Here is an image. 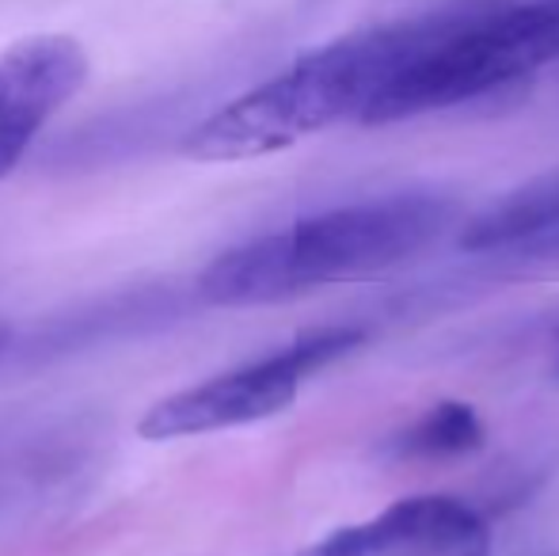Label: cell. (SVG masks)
Wrapping results in <instances>:
<instances>
[{
	"label": "cell",
	"instance_id": "obj_1",
	"mask_svg": "<svg viewBox=\"0 0 559 556\" xmlns=\"http://www.w3.org/2000/svg\"><path fill=\"white\" fill-rule=\"evenodd\" d=\"M445 12L377 23L301 54L278 76L236 96L187 130L191 161H251L320 134L343 119H366L381 92L435 43Z\"/></svg>",
	"mask_w": 559,
	"mask_h": 556
},
{
	"label": "cell",
	"instance_id": "obj_2",
	"mask_svg": "<svg viewBox=\"0 0 559 556\" xmlns=\"http://www.w3.org/2000/svg\"><path fill=\"white\" fill-rule=\"evenodd\" d=\"M453 222L456 202L442 194L350 202L217 256L199 275V294L222 309H248L335 282L381 279L427 252Z\"/></svg>",
	"mask_w": 559,
	"mask_h": 556
},
{
	"label": "cell",
	"instance_id": "obj_3",
	"mask_svg": "<svg viewBox=\"0 0 559 556\" xmlns=\"http://www.w3.org/2000/svg\"><path fill=\"white\" fill-rule=\"evenodd\" d=\"M559 61V0L445 8L435 43L381 92L366 127L445 111L530 81Z\"/></svg>",
	"mask_w": 559,
	"mask_h": 556
},
{
	"label": "cell",
	"instance_id": "obj_4",
	"mask_svg": "<svg viewBox=\"0 0 559 556\" xmlns=\"http://www.w3.org/2000/svg\"><path fill=\"white\" fill-rule=\"evenodd\" d=\"M361 343H366L361 328H317V332L301 335V340L274 351V355L255 358V363L240 366V370L217 374V378L202 381V386L179 389V393L156 401L141 416L138 435L148 438V442H168V438L214 435V430L278 416V412H286L294 404L305 378L332 366L335 358L350 355Z\"/></svg>",
	"mask_w": 559,
	"mask_h": 556
},
{
	"label": "cell",
	"instance_id": "obj_5",
	"mask_svg": "<svg viewBox=\"0 0 559 556\" xmlns=\"http://www.w3.org/2000/svg\"><path fill=\"white\" fill-rule=\"evenodd\" d=\"M88 81V54L69 35H27L0 54V179Z\"/></svg>",
	"mask_w": 559,
	"mask_h": 556
},
{
	"label": "cell",
	"instance_id": "obj_6",
	"mask_svg": "<svg viewBox=\"0 0 559 556\" xmlns=\"http://www.w3.org/2000/svg\"><path fill=\"white\" fill-rule=\"evenodd\" d=\"M369 556H491V527L453 496H407L366 522Z\"/></svg>",
	"mask_w": 559,
	"mask_h": 556
},
{
	"label": "cell",
	"instance_id": "obj_7",
	"mask_svg": "<svg viewBox=\"0 0 559 556\" xmlns=\"http://www.w3.org/2000/svg\"><path fill=\"white\" fill-rule=\"evenodd\" d=\"M559 229V171L530 179L525 187L510 191L484 214L464 222L461 248L464 252H514L537 237Z\"/></svg>",
	"mask_w": 559,
	"mask_h": 556
},
{
	"label": "cell",
	"instance_id": "obj_8",
	"mask_svg": "<svg viewBox=\"0 0 559 556\" xmlns=\"http://www.w3.org/2000/svg\"><path fill=\"white\" fill-rule=\"evenodd\" d=\"M484 446V423L464 401L430 404L415 423L392 438V453L404 461H453Z\"/></svg>",
	"mask_w": 559,
	"mask_h": 556
},
{
	"label": "cell",
	"instance_id": "obj_9",
	"mask_svg": "<svg viewBox=\"0 0 559 556\" xmlns=\"http://www.w3.org/2000/svg\"><path fill=\"white\" fill-rule=\"evenodd\" d=\"M502 260L514 263L518 275H525L530 268H548V271H556V268H559V229H556V233H548V237L530 240V245H522V248H514V252H502Z\"/></svg>",
	"mask_w": 559,
	"mask_h": 556
},
{
	"label": "cell",
	"instance_id": "obj_10",
	"mask_svg": "<svg viewBox=\"0 0 559 556\" xmlns=\"http://www.w3.org/2000/svg\"><path fill=\"white\" fill-rule=\"evenodd\" d=\"M297 556H369V542H366V527H343L335 530L332 537H324L312 549H301Z\"/></svg>",
	"mask_w": 559,
	"mask_h": 556
}]
</instances>
